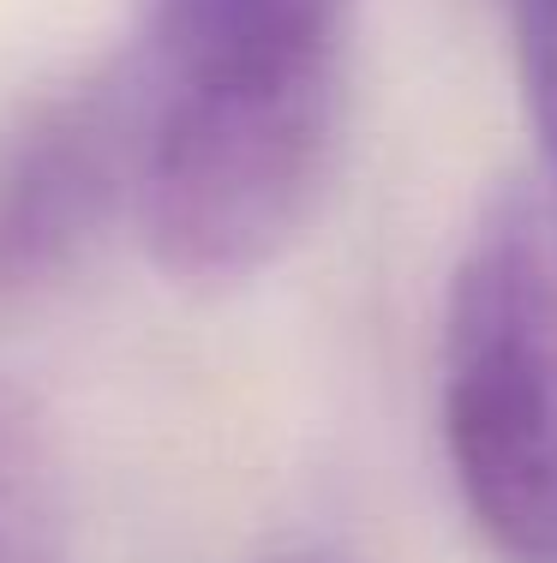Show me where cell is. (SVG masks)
Returning a JSON list of instances; mask_svg holds the SVG:
<instances>
[{"mask_svg": "<svg viewBox=\"0 0 557 563\" xmlns=\"http://www.w3.org/2000/svg\"><path fill=\"white\" fill-rule=\"evenodd\" d=\"M0 563H66L48 432L31 401L12 390H0Z\"/></svg>", "mask_w": 557, "mask_h": 563, "instance_id": "277c9868", "label": "cell"}, {"mask_svg": "<svg viewBox=\"0 0 557 563\" xmlns=\"http://www.w3.org/2000/svg\"><path fill=\"white\" fill-rule=\"evenodd\" d=\"M354 0H151L121 55L151 264L222 288L270 271L330 186Z\"/></svg>", "mask_w": 557, "mask_h": 563, "instance_id": "6da1fadb", "label": "cell"}, {"mask_svg": "<svg viewBox=\"0 0 557 563\" xmlns=\"http://www.w3.org/2000/svg\"><path fill=\"white\" fill-rule=\"evenodd\" d=\"M437 426L498 563H557V180L480 210L444 300Z\"/></svg>", "mask_w": 557, "mask_h": 563, "instance_id": "7a4b0ae2", "label": "cell"}, {"mask_svg": "<svg viewBox=\"0 0 557 563\" xmlns=\"http://www.w3.org/2000/svg\"><path fill=\"white\" fill-rule=\"evenodd\" d=\"M510 48L546 180H557V0H510Z\"/></svg>", "mask_w": 557, "mask_h": 563, "instance_id": "5b68a950", "label": "cell"}, {"mask_svg": "<svg viewBox=\"0 0 557 563\" xmlns=\"http://www.w3.org/2000/svg\"><path fill=\"white\" fill-rule=\"evenodd\" d=\"M132 198V109L121 60L43 90L0 132V330L85 276Z\"/></svg>", "mask_w": 557, "mask_h": 563, "instance_id": "3957f363", "label": "cell"}]
</instances>
